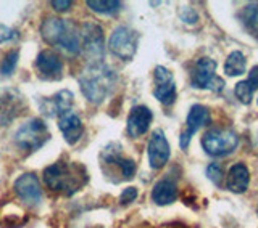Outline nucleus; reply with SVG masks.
Segmentation results:
<instances>
[{"instance_id": "obj_20", "label": "nucleus", "mask_w": 258, "mask_h": 228, "mask_svg": "<svg viewBox=\"0 0 258 228\" xmlns=\"http://www.w3.org/2000/svg\"><path fill=\"white\" fill-rule=\"evenodd\" d=\"M177 198V186L173 180L169 178H163L160 180L152 190V199L157 202L158 206H166L171 204Z\"/></svg>"}, {"instance_id": "obj_17", "label": "nucleus", "mask_w": 258, "mask_h": 228, "mask_svg": "<svg viewBox=\"0 0 258 228\" xmlns=\"http://www.w3.org/2000/svg\"><path fill=\"white\" fill-rule=\"evenodd\" d=\"M153 114L147 106H134L127 116V134L131 137H141L149 130Z\"/></svg>"}, {"instance_id": "obj_31", "label": "nucleus", "mask_w": 258, "mask_h": 228, "mask_svg": "<svg viewBox=\"0 0 258 228\" xmlns=\"http://www.w3.org/2000/svg\"><path fill=\"white\" fill-rule=\"evenodd\" d=\"M248 82H250V85L253 87V90H255V88H258V66L252 68V71H250Z\"/></svg>"}, {"instance_id": "obj_30", "label": "nucleus", "mask_w": 258, "mask_h": 228, "mask_svg": "<svg viewBox=\"0 0 258 228\" xmlns=\"http://www.w3.org/2000/svg\"><path fill=\"white\" fill-rule=\"evenodd\" d=\"M181 18L185 23H196L197 21V13L192 10V8H184L181 10Z\"/></svg>"}, {"instance_id": "obj_11", "label": "nucleus", "mask_w": 258, "mask_h": 228, "mask_svg": "<svg viewBox=\"0 0 258 228\" xmlns=\"http://www.w3.org/2000/svg\"><path fill=\"white\" fill-rule=\"evenodd\" d=\"M210 121H212V116H210L208 108L202 106V104H194L189 111V114H187L185 130L181 134V138H179V145H181L182 150H185L189 146L192 135L196 134L199 129L210 124Z\"/></svg>"}, {"instance_id": "obj_10", "label": "nucleus", "mask_w": 258, "mask_h": 228, "mask_svg": "<svg viewBox=\"0 0 258 228\" xmlns=\"http://www.w3.org/2000/svg\"><path fill=\"white\" fill-rule=\"evenodd\" d=\"M13 188L18 198L29 206H36L42 199V188H40L39 178L34 174H23L18 177Z\"/></svg>"}, {"instance_id": "obj_18", "label": "nucleus", "mask_w": 258, "mask_h": 228, "mask_svg": "<svg viewBox=\"0 0 258 228\" xmlns=\"http://www.w3.org/2000/svg\"><path fill=\"white\" fill-rule=\"evenodd\" d=\"M58 129L61 130V134L70 145H75L81 135H83V121L78 116L75 111H68L61 114L58 118Z\"/></svg>"}, {"instance_id": "obj_19", "label": "nucleus", "mask_w": 258, "mask_h": 228, "mask_svg": "<svg viewBox=\"0 0 258 228\" xmlns=\"http://www.w3.org/2000/svg\"><path fill=\"white\" fill-rule=\"evenodd\" d=\"M250 182V174H248V169L244 164H234L229 172H228V178H226V188L232 193H244L248 186Z\"/></svg>"}, {"instance_id": "obj_16", "label": "nucleus", "mask_w": 258, "mask_h": 228, "mask_svg": "<svg viewBox=\"0 0 258 228\" xmlns=\"http://www.w3.org/2000/svg\"><path fill=\"white\" fill-rule=\"evenodd\" d=\"M102 159H103V162H107V164H116L121 170V174H123V178H126V180L134 177L136 162L133 159H127V158L121 156V146L119 145H116V143L108 145L102 153Z\"/></svg>"}, {"instance_id": "obj_24", "label": "nucleus", "mask_w": 258, "mask_h": 228, "mask_svg": "<svg viewBox=\"0 0 258 228\" xmlns=\"http://www.w3.org/2000/svg\"><path fill=\"white\" fill-rule=\"evenodd\" d=\"M18 58H20L18 50L8 52V53L4 56L2 63H0V74H2V76H12V72H13L15 68H16V64H18Z\"/></svg>"}, {"instance_id": "obj_26", "label": "nucleus", "mask_w": 258, "mask_h": 228, "mask_svg": "<svg viewBox=\"0 0 258 228\" xmlns=\"http://www.w3.org/2000/svg\"><path fill=\"white\" fill-rule=\"evenodd\" d=\"M207 175H208V178H210V180H212L216 186H221L223 178H224V174H223V170H221L220 166H218V164H210L208 169H207Z\"/></svg>"}, {"instance_id": "obj_13", "label": "nucleus", "mask_w": 258, "mask_h": 228, "mask_svg": "<svg viewBox=\"0 0 258 228\" xmlns=\"http://www.w3.org/2000/svg\"><path fill=\"white\" fill-rule=\"evenodd\" d=\"M169 145L165 134L161 130H155L152 134L149 146H147V154H149V164L152 169H161L168 159H169Z\"/></svg>"}, {"instance_id": "obj_25", "label": "nucleus", "mask_w": 258, "mask_h": 228, "mask_svg": "<svg viewBox=\"0 0 258 228\" xmlns=\"http://www.w3.org/2000/svg\"><path fill=\"white\" fill-rule=\"evenodd\" d=\"M234 93L239 98L240 103L248 104L252 101V96H253V87L250 85L248 80H240L239 84H236V88H234Z\"/></svg>"}, {"instance_id": "obj_5", "label": "nucleus", "mask_w": 258, "mask_h": 228, "mask_svg": "<svg viewBox=\"0 0 258 228\" xmlns=\"http://www.w3.org/2000/svg\"><path fill=\"white\" fill-rule=\"evenodd\" d=\"M239 143L237 134L231 129H212L202 137V146L210 156H224L236 150Z\"/></svg>"}, {"instance_id": "obj_9", "label": "nucleus", "mask_w": 258, "mask_h": 228, "mask_svg": "<svg viewBox=\"0 0 258 228\" xmlns=\"http://www.w3.org/2000/svg\"><path fill=\"white\" fill-rule=\"evenodd\" d=\"M24 109V100L20 92L13 88L0 90V124L8 126L13 119H16Z\"/></svg>"}, {"instance_id": "obj_7", "label": "nucleus", "mask_w": 258, "mask_h": 228, "mask_svg": "<svg viewBox=\"0 0 258 228\" xmlns=\"http://www.w3.org/2000/svg\"><path fill=\"white\" fill-rule=\"evenodd\" d=\"M216 72V61L212 58H199L197 63L194 64L190 72V82L196 88H208V90L220 92L224 87L223 79L215 76Z\"/></svg>"}, {"instance_id": "obj_23", "label": "nucleus", "mask_w": 258, "mask_h": 228, "mask_svg": "<svg viewBox=\"0 0 258 228\" xmlns=\"http://www.w3.org/2000/svg\"><path fill=\"white\" fill-rule=\"evenodd\" d=\"M244 23L247 24V28L258 34V4H250L245 7L244 13H242Z\"/></svg>"}, {"instance_id": "obj_8", "label": "nucleus", "mask_w": 258, "mask_h": 228, "mask_svg": "<svg viewBox=\"0 0 258 228\" xmlns=\"http://www.w3.org/2000/svg\"><path fill=\"white\" fill-rule=\"evenodd\" d=\"M110 52L121 60H133L137 50V32L127 26H118L108 40Z\"/></svg>"}, {"instance_id": "obj_29", "label": "nucleus", "mask_w": 258, "mask_h": 228, "mask_svg": "<svg viewBox=\"0 0 258 228\" xmlns=\"http://www.w3.org/2000/svg\"><path fill=\"white\" fill-rule=\"evenodd\" d=\"M50 5L55 8L56 12H68L70 8L73 7V2H70V0H63V2H60V0H55V2H50Z\"/></svg>"}, {"instance_id": "obj_3", "label": "nucleus", "mask_w": 258, "mask_h": 228, "mask_svg": "<svg viewBox=\"0 0 258 228\" xmlns=\"http://www.w3.org/2000/svg\"><path fill=\"white\" fill-rule=\"evenodd\" d=\"M40 36L48 45L60 47L68 55H78L81 52L79 31L68 20L63 18H45L40 24Z\"/></svg>"}, {"instance_id": "obj_2", "label": "nucleus", "mask_w": 258, "mask_h": 228, "mask_svg": "<svg viewBox=\"0 0 258 228\" xmlns=\"http://www.w3.org/2000/svg\"><path fill=\"white\" fill-rule=\"evenodd\" d=\"M44 183L55 193L71 196L87 183V172L78 162L58 161L44 170Z\"/></svg>"}, {"instance_id": "obj_14", "label": "nucleus", "mask_w": 258, "mask_h": 228, "mask_svg": "<svg viewBox=\"0 0 258 228\" xmlns=\"http://www.w3.org/2000/svg\"><path fill=\"white\" fill-rule=\"evenodd\" d=\"M73 106V93L70 90H60L53 96L42 98L40 101V111L48 118H60L61 114L71 111Z\"/></svg>"}, {"instance_id": "obj_27", "label": "nucleus", "mask_w": 258, "mask_h": 228, "mask_svg": "<svg viewBox=\"0 0 258 228\" xmlns=\"http://www.w3.org/2000/svg\"><path fill=\"white\" fill-rule=\"evenodd\" d=\"M136 198H137V188L129 186V188H124V191L121 193L119 201H121V204H129V202H133Z\"/></svg>"}, {"instance_id": "obj_22", "label": "nucleus", "mask_w": 258, "mask_h": 228, "mask_svg": "<svg viewBox=\"0 0 258 228\" xmlns=\"http://www.w3.org/2000/svg\"><path fill=\"white\" fill-rule=\"evenodd\" d=\"M87 7L91 8L92 12L102 13V15H115L121 10V2H116V0H107V2H102V0H89Z\"/></svg>"}, {"instance_id": "obj_4", "label": "nucleus", "mask_w": 258, "mask_h": 228, "mask_svg": "<svg viewBox=\"0 0 258 228\" xmlns=\"http://www.w3.org/2000/svg\"><path fill=\"white\" fill-rule=\"evenodd\" d=\"M48 137H50V134H48L45 122L39 118H32L18 129V132L15 134L13 142L21 151L31 154L37 151L39 148H42L45 142L48 140Z\"/></svg>"}, {"instance_id": "obj_21", "label": "nucleus", "mask_w": 258, "mask_h": 228, "mask_svg": "<svg viewBox=\"0 0 258 228\" xmlns=\"http://www.w3.org/2000/svg\"><path fill=\"white\" fill-rule=\"evenodd\" d=\"M245 66H247V60H245L244 53L232 52L228 56L226 63H224V72L228 76H231V77L240 76V74H244V72H245Z\"/></svg>"}, {"instance_id": "obj_15", "label": "nucleus", "mask_w": 258, "mask_h": 228, "mask_svg": "<svg viewBox=\"0 0 258 228\" xmlns=\"http://www.w3.org/2000/svg\"><path fill=\"white\" fill-rule=\"evenodd\" d=\"M36 69L44 79H60L63 71V61L53 50H42L37 55Z\"/></svg>"}, {"instance_id": "obj_6", "label": "nucleus", "mask_w": 258, "mask_h": 228, "mask_svg": "<svg viewBox=\"0 0 258 228\" xmlns=\"http://www.w3.org/2000/svg\"><path fill=\"white\" fill-rule=\"evenodd\" d=\"M81 50L92 63H100L105 53L103 31L95 23H84L79 31Z\"/></svg>"}, {"instance_id": "obj_28", "label": "nucleus", "mask_w": 258, "mask_h": 228, "mask_svg": "<svg viewBox=\"0 0 258 228\" xmlns=\"http://www.w3.org/2000/svg\"><path fill=\"white\" fill-rule=\"evenodd\" d=\"M15 37H16V32L12 28L5 26V24H0V44L8 42V40H12Z\"/></svg>"}, {"instance_id": "obj_1", "label": "nucleus", "mask_w": 258, "mask_h": 228, "mask_svg": "<svg viewBox=\"0 0 258 228\" xmlns=\"http://www.w3.org/2000/svg\"><path fill=\"white\" fill-rule=\"evenodd\" d=\"M116 85V74L105 63H91L81 72L79 87L89 103L100 104Z\"/></svg>"}, {"instance_id": "obj_12", "label": "nucleus", "mask_w": 258, "mask_h": 228, "mask_svg": "<svg viewBox=\"0 0 258 228\" xmlns=\"http://www.w3.org/2000/svg\"><path fill=\"white\" fill-rule=\"evenodd\" d=\"M153 77H155V90H153L155 98L166 106L173 104L176 100V84L173 80V74L166 68L157 66Z\"/></svg>"}]
</instances>
